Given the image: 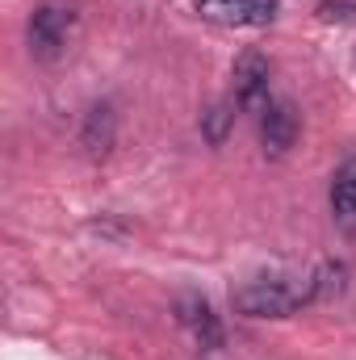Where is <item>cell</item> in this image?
Returning a JSON list of instances; mask_svg holds the SVG:
<instances>
[{
	"label": "cell",
	"mask_w": 356,
	"mask_h": 360,
	"mask_svg": "<svg viewBox=\"0 0 356 360\" xmlns=\"http://www.w3.org/2000/svg\"><path fill=\"white\" fill-rule=\"evenodd\" d=\"M306 302H314L310 293V276L306 281H285V276H265V281H248L231 293V306L248 319H289L293 310H302Z\"/></svg>",
	"instance_id": "obj_1"
},
{
	"label": "cell",
	"mask_w": 356,
	"mask_h": 360,
	"mask_svg": "<svg viewBox=\"0 0 356 360\" xmlns=\"http://www.w3.org/2000/svg\"><path fill=\"white\" fill-rule=\"evenodd\" d=\"M76 4L72 0H42L34 13H30V51H34V59H55V55H63V46H68V38H72V30H76Z\"/></svg>",
	"instance_id": "obj_2"
},
{
	"label": "cell",
	"mask_w": 356,
	"mask_h": 360,
	"mask_svg": "<svg viewBox=\"0 0 356 360\" xmlns=\"http://www.w3.org/2000/svg\"><path fill=\"white\" fill-rule=\"evenodd\" d=\"M272 101L268 96V59L260 51H243L239 63H235V105L243 113H265V105Z\"/></svg>",
	"instance_id": "obj_3"
},
{
	"label": "cell",
	"mask_w": 356,
	"mask_h": 360,
	"mask_svg": "<svg viewBox=\"0 0 356 360\" xmlns=\"http://www.w3.org/2000/svg\"><path fill=\"white\" fill-rule=\"evenodd\" d=\"M197 13L214 25H268L276 17V0H201Z\"/></svg>",
	"instance_id": "obj_4"
},
{
	"label": "cell",
	"mask_w": 356,
	"mask_h": 360,
	"mask_svg": "<svg viewBox=\"0 0 356 360\" xmlns=\"http://www.w3.org/2000/svg\"><path fill=\"white\" fill-rule=\"evenodd\" d=\"M298 130H302L298 109L289 101H268L265 113H260V143H265L268 155H285L298 143Z\"/></svg>",
	"instance_id": "obj_5"
},
{
	"label": "cell",
	"mask_w": 356,
	"mask_h": 360,
	"mask_svg": "<svg viewBox=\"0 0 356 360\" xmlns=\"http://www.w3.org/2000/svg\"><path fill=\"white\" fill-rule=\"evenodd\" d=\"M177 319H180V327H189V331H193V340L201 344V352H214V348L222 344L218 314L210 310V302H205V297H197V293H184V297L177 302Z\"/></svg>",
	"instance_id": "obj_6"
},
{
	"label": "cell",
	"mask_w": 356,
	"mask_h": 360,
	"mask_svg": "<svg viewBox=\"0 0 356 360\" xmlns=\"http://www.w3.org/2000/svg\"><path fill=\"white\" fill-rule=\"evenodd\" d=\"M113 134H117V117L109 105H92L84 113V130H80V147L89 151L92 160H105L109 147H113Z\"/></svg>",
	"instance_id": "obj_7"
},
{
	"label": "cell",
	"mask_w": 356,
	"mask_h": 360,
	"mask_svg": "<svg viewBox=\"0 0 356 360\" xmlns=\"http://www.w3.org/2000/svg\"><path fill=\"white\" fill-rule=\"evenodd\" d=\"M331 214L348 235H356V155L344 160L340 172L331 176Z\"/></svg>",
	"instance_id": "obj_8"
},
{
	"label": "cell",
	"mask_w": 356,
	"mask_h": 360,
	"mask_svg": "<svg viewBox=\"0 0 356 360\" xmlns=\"http://www.w3.org/2000/svg\"><path fill=\"white\" fill-rule=\"evenodd\" d=\"M235 101H218V105H210L205 113H201V134H205V143L210 147H222L227 143V134H231V126H235Z\"/></svg>",
	"instance_id": "obj_9"
},
{
	"label": "cell",
	"mask_w": 356,
	"mask_h": 360,
	"mask_svg": "<svg viewBox=\"0 0 356 360\" xmlns=\"http://www.w3.org/2000/svg\"><path fill=\"white\" fill-rule=\"evenodd\" d=\"M344 281H348V269L340 264V260H323L314 276H310V293H314V302H327V297H340L344 293Z\"/></svg>",
	"instance_id": "obj_10"
},
{
	"label": "cell",
	"mask_w": 356,
	"mask_h": 360,
	"mask_svg": "<svg viewBox=\"0 0 356 360\" xmlns=\"http://www.w3.org/2000/svg\"><path fill=\"white\" fill-rule=\"evenodd\" d=\"M319 17L323 21H356V0H327V4H319Z\"/></svg>",
	"instance_id": "obj_11"
}]
</instances>
